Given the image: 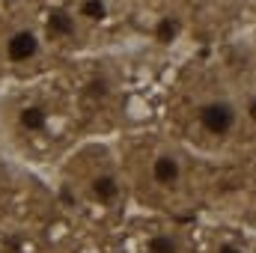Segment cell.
I'll use <instances>...</instances> for the list:
<instances>
[{"mask_svg":"<svg viewBox=\"0 0 256 253\" xmlns=\"http://www.w3.org/2000/svg\"><path fill=\"white\" fill-rule=\"evenodd\" d=\"M149 173H152V182L158 185V188H179V182H182V176H185V164H182V158L176 155V152H158L155 158H152V167H149Z\"/></svg>","mask_w":256,"mask_h":253,"instance_id":"cell-2","label":"cell"},{"mask_svg":"<svg viewBox=\"0 0 256 253\" xmlns=\"http://www.w3.org/2000/svg\"><path fill=\"white\" fill-rule=\"evenodd\" d=\"M36 51H39V36L33 30H18L6 42V54L12 63H27L30 57H36Z\"/></svg>","mask_w":256,"mask_h":253,"instance_id":"cell-3","label":"cell"},{"mask_svg":"<svg viewBox=\"0 0 256 253\" xmlns=\"http://www.w3.org/2000/svg\"><path fill=\"white\" fill-rule=\"evenodd\" d=\"M244 122L242 116V104L226 96V92H218V96H208L196 104V126L202 128L208 137H218V140H230L238 126Z\"/></svg>","mask_w":256,"mask_h":253,"instance_id":"cell-1","label":"cell"},{"mask_svg":"<svg viewBox=\"0 0 256 253\" xmlns=\"http://www.w3.org/2000/svg\"><path fill=\"white\" fill-rule=\"evenodd\" d=\"M149 253H179V238L170 232H158L149 238Z\"/></svg>","mask_w":256,"mask_h":253,"instance_id":"cell-4","label":"cell"},{"mask_svg":"<svg viewBox=\"0 0 256 253\" xmlns=\"http://www.w3.org/2000/svg\"><path fill=\"white\" fill-rule=\"evenodd\" d=\"M48 24H51V30H54V33H63V36L74 33V18H72V15H66V12H54Z\"/></svg>","mask_w":256,"mask_h":253,"instance_id":"cell-8","label":"cell"},{"mask_svg":"<svg viewBox=\"0 0 256 253\" xmlns=\"http://www.w3.org/2000/svg\"><path fill=\"white\" fill-rule=\"evenodd\" d=\"M92 190H96V196H98V200H114V196L120 194V185H116V179H114V176H102V179H96Z\"/></svg>","mask_w":256,"mask_h":253,"instance_id":"cell-6","label":"cell"},{"mask_svg":"<svg viewBox=\"0 0 256 253\" xmlns=\"http://www.w3.org/2000/svg\"><path fill=\"white\" fill-rule=\"evenodd\" d=\"M21 126L27 128V131L45 128V110H42V108H24V110H21Z\"/></svg>","mask_w":256,"mask_h":253,"instance_id":"cell-5","label":"cell"},{"mask_svg":"<svg viewBox=\"0 0 256 253\" xmlns=\"http://www.w3.org/2000/svg\"><path fill=\"white\" fill-rule=\"evenodd\" d=\"M80 15L90 18V21H102L108 15V6H104V0H84L80 3Z\"/></svg>","mask_w":256,"mask_h":253,"instance_id":"cell-7","label":"cell"},{"mask_svg":"<svg viewBox=\"0 0 256 253\" xmlns=\"http://www.w3.org/2000/svg\"><path fill=\"white\" fill-rule=\"evenodd\" d=\"M238 104H242V116H244V122L256 126V86L244 92V98H242Z\"/></svg>","mask_w":256,"mask_h":253,"instance_id":"cell-9","label":"cell"},{"mask_svg":"<svg viewBox=\"0 0 256 253\" xmlns=\"http://www.w3.org/2000/svg\"><path fill=\"white\" fill-rule=\"evenodd\" d=\"M214 253H248L244 248H238V244H218V250Z\"/></svg>","mask_w":256,"mask_h":253,"instance_id":"cell-10","label":"cell"}]
</instances>
